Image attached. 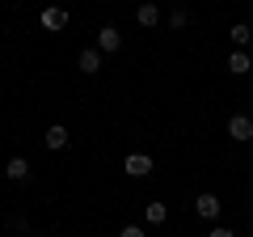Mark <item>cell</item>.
<instances>
[{"mask_svg": "<svg viewBox=\"0 0 253 237\" xmlns=\"http://www.w3.org/2000/svg\"><path fill=\"white\" fill-rule=\"evenodd\" d=\"M228 136L241 140V144H249V140H253V118L249 115H232V118H228Z\"/></svg>", "mask_w": 253, "mask_h": 237, "instance_id": "obj_2", "label": "cell"}, {"mask_svg": "<svg viewBox=\"0 0 253 237\" xmlns=\"http://www.w3.org/2000/svg\"><path fill=\"white\" fill-rule=\"evenodd\" d=\"M169 26H173V30H186V26H190V13H186V9H173V13H169Z\"/></svg>", "mask_w": 253, "mask_h": 237, "instance_id": "obj_13", "label": "cell"}, {"mask_svg": "<svg viewBox=\"0 0 253 237\" xmlns=\"http://www.w3.org/2000/svg\"><path fill=\"white\" fill-rule=\"evenodd\" d=\"M76 68H81L84 76H97V72H101V51H97V47L81 51V55H76Z\"/></svg>", "mask_w": 253, "mask_h": 237, "instance_id": "obj_6", "label": "cell"}, {"mask_svg": "<svg viewBox=\"0 0 253 237\" xmlns=\"http://www.w3.org/2000/svg\"><path fill=\"white\" fill-rule=\"evenodd\" d=\"M144 220H148V225H165V220H169V208H165L161 199L144 203Z\"/></svg>", "mask_w": 253, "mask_h": 237, "instance_id": "obj_10", "label": "cell"}, {"mask_svg": "<svg viewBox=\"0 0 253 237\" xmlns=\"http://www.w3.org/2000/svg\"><path fill=\"white\" fill-rule=\"evenodd\" d=\"M207 237H236V233H232V229H224V225H215V229H211Z\"/></svg>", "mask_w": 253, "mask_h": 237, "instance_id": "obj_15", "label": "cell"}, {"mask_svg": "<svg viewBox=\"0 0 253 237\" xmlns=\"http://www.w3.org/2000/svg\"><path fill=\"white\" fill-rule=\"evenodd\" d=\"M194 212H199L203 220H215L219 212H224V203H219V195H211V191H203L199 199H194Z\"/></svg>", "mask_w": 253, "mask_h": 237, "instance_id": "obj_4", "label": "cell"}, {"mask_svg": "<svg viewBox=\"0 0 253 237\" xmlns=\"http://www.w3.org/2000/svg\"><path fill=\"white\" fill-rule=\"evenodd\" d=\"M123 170L131 174V178H148V174H152V157H148V153H131L123 161Z\"/></svg>", "mask_w": 253, "mask_h": 237, "instance_id": "obj_5", "label": "cell"}, {"mask_svg": "<svg viewBox=\"0 0 253 237\" xmlns=\"http://www.w3.org/2000/svg\"><path fill=\"white\" fill-rule=\"evenodd\" d=\"M63 26H68V9H63V4H46V9H42V30L59 34Z\"/></svg>", "mask_w": 253, "mask_h": 237, "instance_id": "obj_3", "label": "cell"}, {"mask_svg": "<svg viewBox=\"0 0 253 237\" xmlns=\"http://www.w3.org/2000/svg\"><path fill=\"white\" fill-rule=\"evenodd\" d=\"M118 47H123V30H118V26H101L97 30V51L101 55H114Z\"/></svg>", "mask_w": 253, "mask_h": 237, "instance_id": "obj_1", "label": "cell"}, {"mask_svg": "<svg viewBox=\"0 0 253 237\" xmlns=\"http://www.w3.org/2000/svg\"><path fill=\"white\" fill-rule=\"evenodd\" d=\"M42 140H46V148H68V140H72V136H68V127H63V123H51Z\"/></svg>", "mask_w": 253, "mask_h": 237, "instance_id": "obj_8", "label": "cell"}, {"mask_svg": "<svg viewBox=\"0 0 253 237\" xmlns=\"http://www.w3.org/2000/svg\"><path fill=\"white\" fill-rule=\"evenodd\" d=\"M135 21H139V26H144V30H152L156 21H161V9H156L152 0H144V4H139V9H135Z\"/></svg>", "mask_w": 253, "mask_h": 237, "instance_id": "obj_7", "label": "cell"}, {"mask_svg": "<svg viewBox=\"0 0 253 237\" xmlns=\"http://www.w3.org/2000/svg\"><path fill=\"white\" fill-rule=\"evenodd\" d=\"M253 68V59H249V51H232L228 55V72H236V76H245Z\"/></svg>", "mask_w": 253, "mask_h": 237, "instance_id": "obj_11", "label": "cell"}, {"mask_svg": "<svg viewBox=\"0 0 253 237\" xmlns=\"http://www.w3.org/2000/svg\"><path fill=\"white\" fill-rule=\"evenodd\" d=\"M228 38H232V43H236V51H245V47H249V38H253V30L245 26V21H236V26L228 30Z\"/></svg>", "mask_w": 253, "mask_h": 237, "instance_id": "obj_12", "label": "cell"}, {"mask_svg": "<svg viewBox=\"0 0 253 237\" xmlns=\"http://www.w3.org/2000/svg\"><path fill=\"white\" fill-rule=\"evenodd\" d=\"M4 174H9L13 182H26V178H30V161H26V157H9V165H4Z\"/></svg>", "mask_w": 253, "mask_h": 237, "instance_id": "obj_9", "label": "cell"}, {"mask_svg": "<svg viewBox=\"0 0 253 237\" xmlns=\"http://www.w3.org/2000/svg\"><path fill=\"white\" fill-rule=\"evenodd\" d=\"M118 237H144V225H126V229H123Z\"/></svg>", "mask_w": 253, "mask_h": 237, "instance_id": "obj_14", "label": "cell"}]
</instances>
